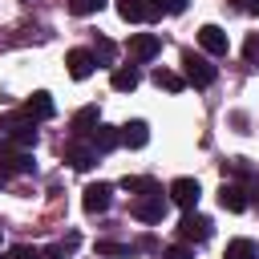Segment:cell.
I'll return each mask as SVG.
<instances>
[{
    "label": "cell",
    "mask_w": 259,
    "mask_h": 259,
    "mask_svg": "<svg viewBox=\"0 0 259 259\" xmlns=\"http://www.w3.org/2000/svg\"><path fill=\"white\" fill-rule=\"evenodd\" d=\"M0 138H8L12 146L28 150V146H36V121L28 113H8V117H0Z\"/></svg>",
    "instance_id": "obj_1"
},
{
    "label": "cell",
    "mask_w": 259,
    "mask_h": 259,
    "mask_svg": "<svg viewBox=\"0 0 259 259\" xmlns=\"http://www.w3.org/2000/svg\"><path fill=\"white\" fill-rule=\"evenodd\" d=\"M182 73H186L182 81H190L194 89H206V85H214V77H219L214 65H210L206 57H198V53H182Z\"/></svg>",
    "instance_id": "obj_2"
},
{
    "label": "cell",
    "mask_w": 259,
    "mask_h": 259,
    "mask_svg": "<svg viewBox=\"0 0 259 259\" xmlns=\"http://www.w3.org/2000/svg\"><path fill=\"white\" fill-rule=\"evenodd\" d=\"M166 194H170V202H178L182 210H194L198 198H202V186H198V178H174Z\"/></svg>",
    "instance_id": "obj_3"
},
{
    "label": "cell",
    "mask_w": 259,
    "mask_h": 259,
    "mask_svg": "<svg viewBox=\"0 0 259 259\" xmlns=\"http://www.w3.org/2000/svg\"><path fill=\"white\" fill-rule=\"evenodd\" d=\"M178 235H182V243H206V239H210V219L186 210L182 223H178Z\"/></svg>",
    "instance_id": "obj_4"
},
{
    "label": "cell",
    "mask_w": 259,
    "mask_h": 259,
    "mask_svg": "<svg viewBox=\"0 0 259 259\" xmlns=\"http://www.w3.org/2000/svg\"><path fill=\"white\" fill-rule=\"evenodd\" d=\"M109 202H113V186H109V182H93V186H85L81 206H85L89 214H105V210H109Z\"/></svg>",
    "instance_id": "obj_5"
},
{
    "label": "cell",
    "mask_w": 259,
    "mask_h": 259,
    "mask_svg": "<svg viewBox=\"0 0 259 259\" xmlns=\"http://www.w3.org/2000/svg\"><path fill=\"white\" fill-rule=\"evenodd\" d=\"M97 125H101V109H97V105H85V109H77V113H73V121H69L73 138H89Z\"/></svg>",
    "instance_id": "obj_6"
},
{
    "label": "cell",
    "mask_w": 259,
    "mask_h": 259,
    "mask_svg": "<svg viewBox=\"0 0 259 259\" xmlns=\"http://www.w3.org/2000/svg\"><path fill=\"white\" fill-rule=\"evenodd\" d=\"M32 154L28 150H0V170L4 174H32Z\"/></svg>",
    "instance_id": "obj_7"
},
{
    "label": "cell",
    "mask_w": 259,
    "mask_h": 259,
    "mask_svg": "<svg viewBox=\"0 0 259 259\" xmlns=\"http://www.w3.org/2000/svg\"><path fill=\"white\" fill-rule=\"evenodd\" d=\"M130 210H134V219H142V223H162V214H166V198H162V194H150V198H138Z\"/></svg>",
    "instance_id": "obj_8"
},
{
    "label": "cell",
    "mask_w": 259,
    "mask_h": 259,
    "mask_svg": "<svg viewBox=\"0 0 259 259\" xmlns=\"http://www.w3.org/2000/svg\"><path fill=\"white\" fill-rule=\"evenodd\" d=\"M113 8H117V16H121L125 24H138V20H154V8H150L146 0H113Z\"/></svg>",
    "instance_id": "obj_9"
},
{
    "label": "cell",
    "mask_w": 259,
    "mask_h": 259,
    "mask_svg": "<svg viewBox=\"0 0 259 259\" xmlns=\"http://www.w3.org/2000/svg\"><path fill=\"white\" fill-rule=\"evenodd\" d=\"M158 49H162V40H158L154 32L130 36V57H134V61H150V57H158Z\"/></svg>",
    "instance_id": "obj_10"
},
{
    "label": "cell",
    "mask_w": 259,
    "mask_h": 259,
    "mask_svg": "<svg viewBox=\"0 0 259 259\" xmlns=\"http://www.w3.org/2000/svg\"><path fill=\"white\" fill-rule=\"evenodd\" d=\"M65 65H69V77H73V81H85V77L93 73V65H97V61H93V53H89V49H73V53L65 57Z\"/></svg>",
    "instance_id": "obj_11"
},
{
    "label": "cell",
    "mask_w": 259,
    "mask_h": 259,
    "mask_svg": "<svg viewBox=\"0 0 259 259\" xmlns=\"http://www.w3.org/2000/svg\"><path fill=\"white\" fill-rule=\"evenodd\" d=\"M121 146V134L113 130V125H97L93 134H89V150L93 154H109V150H117Z\"/></svg>",
    "instance_id": "obj_12"
},
{
    "label": "cell",
    "mask_w": 259,
    "mask_h": 259,
    "mask_svg": "<svg viewBox=\"0 0 259 259\" xmlns=\"http://www.w3.org/2000/svg\"><path fill=\"white\" fill-rule=\"evenodd\" d=\"M198 45H202L206 53L223 57V53H227V32H223L219 24H202V28H198Z\"/></svg>",
    "instance_id": "obj_13"
},
{
    "label": "cell",
    "mask_w": 259,
    "mask_h": 259,
    "mask_svg": "<svg viewBox=\"0 0 259 259\" xmlns=\"http://www.w3.org/2000/svg\"><path fill=\"white\" fill-rule=\"evenodd\" d=\"M219 206H223V210H231V214L247 210V190H243V186H235V182H223V190H219Z\"/></svg>",
    "instance_id": "obj_14"
},
{
    "label": "cell",
    "mask_w": 259,
    "mask_h": 259,
    "mask_svg": "<svg viewBox=\"0 0 259 259\" xmlns=\"http://www.w3.org/2000/svg\"><path fill=\"white\" fill-rule=\"evenodd\" d=\"M24 113H28L32 121H49V117L57 113V105H53V97H49V93L40 89V93H32V97H28V105H24Z\"/></svg>",
    "instance_id": "obj_15"
},
{
    "label": "cell",
    "mask_w": 259,
    "mask_h": 259,
    "mask_svg": "<svg viewBox=\"0 0 259 259\" xmlns=\"http://www.w3.org/2000/svg\"><path fill=\"white\" fill-rule=\"evenodd\" d=\"M117 134H121V146H130V150H142L150 142V125L146 121H125Z\"/></svg>",
    "instance_id": "obj_16"
},
{
    "label": "cell",
    "mask_w": 259,
    "mask_h": 259,
    "mask_svg": "<svg viewBox=\"0 0 259 259\" xmlns=\"http://www.w3.org/2000/svg\"><path fill=\"white\" fill-rule=\"evenodd\" d=\"M138 81H142V77H138V69H134V65H130V69H113V77H109V85H113L117 93H134V89H138Z\"/></svg>",
    "instance_id": "obj_17"
},
{
    "label": "cell",
    "mask_w": 259,
    "mask_h": 259,
    "mask_svg": "<svg viewBox=\"0 0 259 259\" xmlns=\"http://www.w3.org/2000/svg\"><path fill=\"white\" fill-rule=\"evenodd\" d=\"M65 162H69L73 170H89V166L97 162V154H93L89 146H69V150H65Z\"/></svg>",
    "instance_id": "obj_18"
},
{
    "label": "cell",
    "mask_w": 259,
    "mask_h": 259,
    "mask_svg": "<svg viewBox=\"0 0 259 259\" xmlns=\"http://www.w3.org/2000/svg\"><path fill=\"white\" fill-rule=\"evenodd\" d=\"M121 186H125L130 194H142V198H150V194H162V186H158L154 178H130V174H125V178H121Z\"/></svg>",
    "instance_id": "obj_19"
},
{
    "label": "cell",
    "mask_w": 259,
    "mask_h": 259,
    "mask_svg": "<svg viewBox=\"0 0 259 259\" xmlns=\"http://www.w3.org/2000/svg\"><path fill=\"white\" fill-rule=\"evenodd\" d=\"M223 259H259V251H255L251 239H235V243H227V255Z\"/></svg>",
    "instance_id": "obj_20"
},
{
    "label": "cell",
    "mask_w": 259,
    "mask_h": 259,
    "mask_svg": "<svg viewBox=\"0 0 259 259\" xmlns=\"http://www.w3.org/2000/svg\"><path fill=\"white\" fill-rule=\"evenodd\" d=\"M154 85H158V89H170V93H178L186 81H182L178 73H170V69H154Z\"/></svg>",
    "instance_id": "obj_21"
},
{
    "label": "cell",
    "mask_w": 259,
    "mask_h": 259,
    "mask_svg": "<svg viewBox=\"0 0 259 259\" xmlns=\"http://www.w3.org/2000/svg\"><path fill=\"white\" fill-rule=\"evenodd\" d=\"M101 8H105V0H69V12L73 16H93Z\"/></svg>",
    "instance_id": "obj_22"
},
{
    "label": "cell",
    "mask_w": 259,
    "mask_h": 259,
    "mask_svg": "<svg viewBox=\"0 0 259 259\" xmlns=\"http://www.w3.org/2000/svg\"><path fill=\"white\" fill-rule=\"evenodd\" d=\"M97 57H101V61H113V57H117V49H113V40H105V36H97V45H93V61H97Z\"/></svg>",
    "instance_id": "obj_23"
},
{
    "label": "cell",
    "mask_w": 259,
    "mask_h": 259,
    "mask_svg": "<svg viewBox=\"0 0 259 259\" xmlns=\"http://www.w3.org/2000/svg\"><path fill=\"white\" fill-rule=\"evenodd\" d=\"M162 259H194V251H190L186 243H174V247H166V251H162Z\"/></svg>",
    "instance_id": "obj_24"
},
{
    "label": "cell",
    "mask_w": 259,
    "mask_h": 259,
    "mask_svg": "<svg viewBox=\"0 0 259 259\" xmlns=\"http://www.w3.org/2000/svg\"><path fill=\"white\" fill-rule=\"evenodd\" d=\"M97 255H130V247H125V243H109V239H105V243H97Z\"/></svg>",
    "instance_id": "obj_25"
},
{
    "label": "cell",
    "mask_w": 259,
    "mask_h": 259,
    "mask_svg": "<svg viewBox=\"0 0 259 259\" xmlns=\"http://www.w3.org/2000/svg\"><path fill=\"white\" fill-rule=\"evenodd\" d=\"M4 259H40V251H32V247H12Z\"/></svg>",
    "instance_id": "obj_26"
},
{
    "label": "cell",
    "mask_w": 259,
    "mask_h": 259,
    "mask_svg": "<svg viewBox=\"0 0 259 259\" xmlns=\"http://www.w3.org/2000/svg\"><path fill=\"white\" fill-rule=\"evenodd\" d=\"M243 57H247V61H259V36H247V45H243Z\"/></svg>",
    "instance_id": "obj_27"
},
{
    "label": "cell",
    "mask_w": 259,
    "mask_h": 259,
    "mask_svg": "<svg viewBox=\"0 0 259 259\" xmlns=\"http://www.w3.org/2000/svg\"><path fill=\"white\" fill-rule=\"evenodd\" d=\"M40 259H65V243H61V247H49Z\"/></svg>",
    "instance_id": "obj_28"
},
{
    "label": "cell",
    "mask_w": 259,
    "mask_h": 259,
    "mask_svg": "<svg viewBox=\"0 0 259 259\" xmlns=\"http://www.w3.org/2000/svg\"><path fill=\"white\" fill-rule=\"evenodd\" d=\"M235 4H239L243 12H255V16H259V0H235Z\"/></svg>",
    "instance_id": "obj_29"
},
{
    "label": "cell",
    "mask_w": 259,
    "mask_h": 259,
    "mask_svg": "<svg viewBox=\"0 0 259 259\" xmlns=\"http://www.w3.org/2000/svg\"><path fill=\"white\" fill-rule=\"evenodd\" d=\"M0 186H4V170H0Z\"/></svg>",
    "instance_id": "obj_30"
},
{
    "label": "cell",
    "mask_w": 259,
    "mask_h": 259,
    "mask_svg": "<svg viewBox=\"0 0 259 259\" xmlns=\"http://www.w3.org/2000/svg\"><path fill=\"white\" fill-rule=\"evenodd\" d=\"M255 202H259V198H255Z\"/></svg>",
    "instance_id": "obj_31"
}]
</instances>
